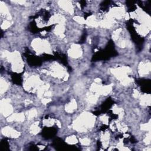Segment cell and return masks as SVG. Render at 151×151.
<instances>
[{
	"mask_svg": "<svg viewBox=\"0 0 151 151\" xmlns=\"http://www.w3.org/2000/svg\"><path fill=\"white\" fill-rule=\"evenodd\" d=\"M2 133L9 137H17L19 135V133H18L17 132L14 130V129L10 128V127H5L2 130Z\"/></svg>",
	"mask_w": 151,
	"mask_h": 151,
	"instance_id": "1",
	"label": "cell"
},
{
	"mask_svg": "<svg viewBox=\"0 0 151 151\" xmlns=\"http://www.w3.org/2000/svg\"><path fill=\"white\" fill-rule=\"evenodd\" d=\"M81 51L80 47L74 45L71 49L70 54L73 57H78L79 55H81Z\"/></svg>",
	"mask_w": 151,
	"mask_h": 151,
	"instance_id": "2",
	"label": "cell"
}]
</instances>
